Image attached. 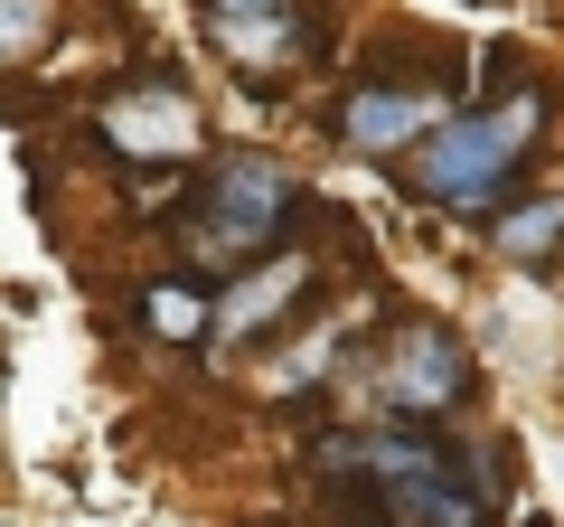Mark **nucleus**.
<instances>
[{"label":"nucleus","instance_id":"nucleus-1","mask_svg":"<svg viewBox=\"0 0 564 527\" xmlns=\"http://www.w3.org/2000/svg\"><path fill=\"white\" fill-rule=\"evenodd\" d=\"M545 132H555V95L545 85H508L499 104L452 114L423 151H404V189L423 207H443V217H480V207H499L536 170Z\"/></svg>","mask_w":564,"mask_h":527},{"label":"nucleus","instance_id":"nucleus-2","mask_svg":"<svg viewBox=\"0 0 564 527\" xmlns=\"http://www.w3.org/2000/svg\"><path fill=\"white\" fill-rule=\"evenodd\" d=\"M292 217H302V180L273 151H217V161H198V189L180 207V245L198 264H263L282 255Z\"/></svg>","mask_w":564,"mask_h":527},{"label":"nucleus","instance_id":"nucleus-3","mask_svg":"<svg viewBox=\"0 0 564 527\" xmlns=\"http://www.w3.org/2000/svg\"><path fill=\"white\" fill-rule=\"evenodd\" d=\"M339 386H358V406L386 415V424H443V415L470 406L480 367H470V348L452 340V321L404 311V321H386L377 340L339 367Z\"/></svg>","mask_w":564,"mask_h":527},{"label":"nucleus","instance_id":"nucleus-4","mask_svg":"<svg viewBox=\"0 0 564 527\" xmlns=\"http://www.w3.org/2000/svg\"><path fill=\"white\" fill-rule=\"evenodd\" d=\"M452 85H462V66L452 76H423V85H348L339 104H329V132H339L348 151H377V161H395V151H423L433 132L452 122Z\"/></svg>","mask_w":564,"mask_h":527},{"label":"nucleus","instance_id":"nucleus-5","mask_svg":"<svg viewBox=\"0 0 564 527\" xmlns=\"http://www.w3.org/2000/svg\"><path fill=\"white\" fill-rule=\"evenodd\" d=\"M104 142L122 151V161H161V170H180V161H198V104L180 95V85H122L113 104H104Z\"/></svg>","mask_w":564,"mask_h":527},{"label":"nucleus","instance_id":"nucleus-6","mask_svg":"<svg viewBox=\"0 0 564 527\" xmlns=\"http://www.w3.org/2000/svg\"><path fill=\"white\" fill-rule=\"evenodd\" d=\"M207 29L236 66L273 76V66L311 57V0H207Z\"/></svg>","mask_w":564,"mask_h":527},{"label":"nucleus","instance_id":"nucleus-7","mask_svg":"<svg viewBox=\"0 0 564 527\" xmlns=\"http://www.w3.org/2000/svg\"><path fill=\"white\" fill-rule=\"evenodd\" d=\"M302 292H311V255H263L254 273H236V283L217 292V348H254L263 330L292 321Z\"/></svg>","mask_w":564,"mask_h":527},{"label":"nucleus","instance_id":"nucleus-8","mask_svg":"<svg viewBox=\"0 0 564 527\" xmlns=\"http://www.w3.org/2000/svg\"><path fill=\"white\" fill-rule=\"evenodd\" d=\"M489 245H499L508 264H555L564 255V189H545V198H527V207H499Z\"/></svg>","mask_w":564,"mask_h":527},{"label":"nucleus","instance_id":"nucleus-9","mask_svg":"<svg viewBox=\"0 0 564 527\" xmlns=\"http://www.w3.org/2000/svg\"><path fill=\"white\" fill-rule=\"evenodd\" d=\"M141 330H151V340H170V348L217 340V302H207V292H188V283H151V292H141Z\"/></svg>","mask_w":564,"mask_h":527},{"label":"nucleus","instance_id":"nucleus-10","mask_svg":"<svg viewBox=\"0 0 564 527\" xmlns=\"http://www.w3.org/2000/svg\"><path fill=\"white\" fill-rule=\"evenodd\" d=\"M47 39V0H10V57H39Z\"/></svg>","mask_w":564,"mask_h":527}]
</instances>
